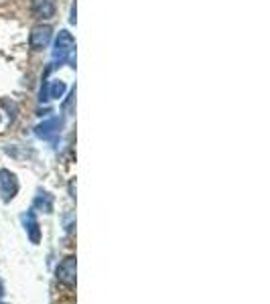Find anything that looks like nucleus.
<instances>
[{
  "label": "nucleus",
  "mask_w": 270,
  "mask_h": 304,
  "mask_svg": "<svg viewBox=\"0 0 270 304\" xmlns=\"http://www.w3.org/2000/svg\"><path fill=\"white\" fill-rule=\"evenodd\" d=\"M65 89H67V85H65L61 79H55V81H51V87H49V91H47V97L59 99V97H63Z\"/></svg>",
  "instance_id": "nucleus-9"
},
{
  "label": "nucleus",
  "mask_w": 270,
  "mask_h": 304,
  "mask_svg": "<svg viewBox=\"0 0 270 304\" xmlns=\"http://www.w3.org/2000/svg\"><path fill=\"white\" fill-rule=\"evenodd\" d=\"M0 193H3V201L5 203L13 201L17 197V193H19V179L9 169L0 171Z\"/></svg>",
  "instance_id": "nucleus-4"
},
{
  "label": "nucleus",
  "mask_w": 270,
  "mask_h": 304,
  "mask_svg": "<svg viewBox=\"0 0 270 304\" xmlns=\"http://www.w3.org/2000/svg\"><path fill=\"white\" fill-rule=\"evenodd\" d=\"M53 37V29L49 25H37L29 35V45L33 51H43Z\"/></svg>",
  "instance_id": "nucleus-5"
},
{
  "label": "nucleus",
  "mask_w": 270,
  "mask_h": 304,
  "mask_svg": "<svg viewBox=\"0 0 270 304\" xmlns=\"http://www.w3.org/2000/svg\"><path fill=\"white\" fill-rule=\"evenodd\" d=\"M75 51V39L71 37L69 31H59L57 39H55V49H53V59L63 63L71 57V53Z\"/></svg>",
  "instance_id": "nucleus-2"
},
{
  "label": "nucleus",
  "mask_w": 270,
  "mask_h": 304,
  "mask_svg": "<svg viewBox=\"0 0 270 304\" xmlns=\"http://www.w3.org/2000/svg\"><path fill=\"white\" fill-rule=\"evenodd\" d=\"M59 128H61V120H59V118H51V120L39 124V126L35 128V134H37L39 138H43V140H49V138H53V136L59 132Z\"/></svg>",
  "instance_id": "nucleus-8"
},
{
  "label": "nucleus",
  "mask_w": 270,
  "mask_h": 304,
  "mask_svg": "<svg viewBox=\"0 0 270 304\" xmlns=\"http://www.w3.org/2000/svg\"><path fill=\"white\" fill-rule=\"evenodd\" d=\"M73 227H75V217H73V213L69 211V213L65 215V231H73Z\"/></svg>",
  "instance_id": "nucleus-10"
},
{
  "label": "nucleus",
  "mask_w": 270,
  "mask_h": 304,
  "mask_svg": "<svg viewBox=\"0 0 270 304\" xmlns=\"http://www.w3.org/2000/svg\"><path fill=\"white\" fill-rule=\"evenodd\" d=\"M55 278L65 286H75V282H77V260H75V256H67L57 264Z\"/></svg>",
  "instance_id": "nucleus-1"
},
{
  "label": "nucleus",
  "mask_w": 270,
  "mask_h": 304,
  "mask_svg": "<svg viewBox=\"0 0 270 304\" xmlns=\"http://www.w3.org/2000/svg\"><path fill=\"white\" fill-rule=\"evenodd\" d=\"M69 197H71V199H75V189H73V181L69 183Z\"/></svg>",
  "instance_id": "nucleus-11"
},
{
  "label": "nucleus",
  "mask_w": 270,
  "mask_h": 304,
  "mask_svg": "<svg viewBox=\"0 0 270 304\" xmlns=\"http://www.w3.org/2000/svg\"><path fill=\"white\" fill-rule=\"evenodd\" d=\"M31 9L37 19H53L57 7H55V0H33Z\"/></svg>",
  "instance_id": "nucleus-7"
},
{
  "label": "nucleus",
  "mask_w": 270,
  "mask_h": 304,
  "mask_svg": "<svg viewBox=\"0 0 270 304\" xmlns=\"http://www.w3.org/2000/svg\"><path fill=\"white\" fill-rule=\"evenodd\" d=\"M0 304H5V302H3V300H0Z\"/></svg>",
  "instance_id": "nucleus-12"
},
{
  "label": "nucleus",
  "mask_w": 270,
  "mask_h": 304,
  "mask_svg": "<svg viewBox=\"0 0 270 304\" xmlns=\"http://www.w3.org/2000/svg\"><path fill=\"white\" fill-rule=\"evenodd\" d=\"M21 223L27 231V237L31 239L33 245H39L41 243V237H43V231H41V225H39V219H37V213L35 209H27L23 215H21Z\"/></svg>",
  "instance_id": "nucleus-3"
},
{
  "label": "nucleus",
  "mask_w": 270,
  "mask_h": 304,
  "mask_svg": "<svg viewBox=\"0 0 270 304\" xmlns=\"http://www.w3.org/2000/svg\"><path fill=\"white\" fill-rule=\"evenodd\" d=\"M33 209L35 211H43V213H53L55 209V199L49 191H43V189H37V195L33 199Z\"/></svg>",
  "instance_id": "nucleus-6"
}]
</instances>
